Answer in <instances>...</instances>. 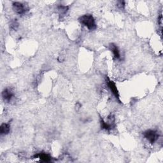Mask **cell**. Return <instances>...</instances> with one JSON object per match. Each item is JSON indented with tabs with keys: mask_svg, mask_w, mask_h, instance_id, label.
Masks as SVG:
<instances>
[{
	"mask_svg": "<svg viewBox=\"0 0 163 163\" xmlns=\"http://www.w3.org/2000/svg\"><path fill=\"white\" fill-rule=\"evenodd\" d=\"M110 49L114 54V57L116 59H120V58H121L120 52H119L118 47L114 44V43H111V44L110 45Z\"/></svg>",
	"mask_w": 163,
	"mask_h": 163,
	"instance_id": "cell-7",
	"label": "cell"
},
{
	"mask_svg": "<svg viewBox=\"0 0 163 163\" xmlns=\"http://www.w3.org/2000/svg\"><path fill=\"white\" fill-rule=\"evenodd\" d=\"M107 84H108V88H109L110 90L111 91V92L113 93V94L114 95V96L116 97V98L117 100L119 99V95H118V89L116 87V85L112 81V80H108V82H107Z\"/></svg>",
	"mask_w": 163,
	"mask_h": 163,
	"instance_id": "cell-6",
	"label": "cell"
},
{
	"mask_svg": "<svg viewBox=\"0 0 163 163\" xmlns=\"http://www.w3.org/2000/svg\"><path fill=\"white\" fill-rule=\"evenodd\" d=\"M58 12H59L60 15H64L68 12V7L66 6L60 5L58 7Z\"/></svg>",
	"mask_w": 163,
	"mask_h": 163,
	"instance_id": "cell-10",
	"label": "cell"
},
{
	"mask_svg": "<svg viewBox=\"0 0 163 163\" xmlns=\"http://www.w3.org/2000/svg\"><path fill=\"white\" fill-rule=\"evenodd\" d=\"M13 10L17 14L23 15L28 10V6L23 3L14 2L13 3Z\"/></svg>",
	"mask_w": 163,
	"mask_h": 163,
	"instance_id": "cell-4",
	"label": "cell"
},
{
	"mask_svg": "<svg viewBox=\"0 0 163 163\" xmlns=\"http://www.w3.org/2000/svg\"><path fill=\"white\" fill-rule=\"evenodd\" d=\"M36 158H39L42 162H50L51 161V157L46 153H40L35 156Z\"/></svg>",
	"mask_w": 163,
	"mask_h": 163,
	"instance_id": "cell-8",
	"label": "cell"
},
{
	"mask_svg": "<svg viewBox=\"0 0 163 163\" xmlns=\"http://www.w3.org/2000/svg\"><path fill=\"white\" fill-rule=\"evenodd\" d=\"M101 126L103 129L106 131H110L115 127V117L113 115H110L108 117V121H104L101 119Z\"/></svg>",
	"mask_w": 163,
	"mask_h": 163,
	"instance_id": "cell-3",
	"label": "cell"
},
{
	"mask_svg": "<svg viewBox=\"0 0 163 163\" xmlns=\"http://www.w3.org/2000/svg\"><path fill=\"white\" fill-rule=\"evenodd\" d=\"M143 135L144 138L151 144H154L155 142H156L159 137L158 132L153 129L147 130L143 133Z\"/></svg>",
	"mask_w": 163,
	"mask_h": 163,
	"instance_id": "cell-2",
	"label": "cell"
},
{
	"mask_svg": "<svg viewBox=\"0 0 163 163\" xmlns=\"http://www.w3.org/2000/svg\"><path fill=\"white\" fill-rule=\"evenodd\" d=\"M14 96V92L11 89L6 88L2 92V97H3V100L6 101H8V102L11 101V100H12Z\"/></svg>",
	"mask_w": 163,
	"mask_h": 163,
	"instance_id": "cell-5",
	"label": "cell"
},
{
	"mask_svg": "<svg viewBox=\"0 0 163 163\" xmlns=\"http://www.w3.org/2000/svg\"><path fill=\"white\" fill-rule=\"evenodd\" d=\"M17 20H15V21H14L12 23V24H11V28H12V29H14V30H16L17 28H18V23L16 21Z\"/></svg>",
	"mask_w": 163,
	"mask_h": 163,
	"instance_id": "cell-11",
	"label": "cell"
},
{
	"mask_svg": "<svg viewBox=\"0 0 163 163\" xmlns=\"http://www.w3.org/2000/svg\"><path fill=\"white\" fill-rule=\"evenodd\" d=\"M10 126L8 124L3 123L0 126V133L1 135H7L10 133Z\"/></svg>",
	"mask_w": 163,
	"mask_h": 163,
	"instance_id": "cell-9",
	"label": "cell"
},
{
	"mask_svg": "<svg viewBox=\"0 0 163 163\" xmlns=\"http://www.w3.org/2000/svg\"><path fill=\"white\" fill-rule=\"evenodd\" d=\"M79 23L86 27L89 30L92 31L96 29V24L94 18L91 14H85L79 19Z\"/></svg>",
	"mask_w": 163,
	"mask_h": 163,
	"instance_id": "cell-1",
	"label": "cell"
}]
</instances>
